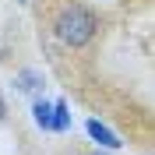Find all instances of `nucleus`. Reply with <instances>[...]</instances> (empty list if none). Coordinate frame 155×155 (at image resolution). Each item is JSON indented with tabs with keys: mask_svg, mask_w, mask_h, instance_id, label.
<instances>
[{
	"mask_svg": "<svg viewBox=\"0 0 155 155\" xmlns=\"http://www.w3.org/2000/svg\"><path fill=\"white\" fill-rule=\"evenodd\" d=\"M85 130H88V137H92L99 148H109V152H116V148L124 145V141L116 137V130H113V127H106L102 120H95V116H92V120L85 124Z\"/></svg>",
	"mask_w": 155,
	"mask_h": 155,
	"instance_id": "nucleus-2",
	"label": "nucleus"
},
{
	"mask_svg": "<svg viewBox=\"0 0 155 155\" xmlns=\"http://www.w3.org/2000/svg\"><path fill=\"white\" fill-rule=\"evenodd\" d=\"M21 4H28V0H21Z\"/></svg>",
	"mask_w": 155,
	"mask_h": 155,
	"instance_id": "nucleus-8",
	"label": "nucleus"
},
{
	"mask_svg": "<svg viewBox=\"0 0 155 155\" xmlns=\"http://www.w3.org/2000/svg\"><path fill=\"white\" fill-rule=\"evenodd\" d=\"M32 120H35V127H42V130H53V102L35 99V106H32Z\"/></svg>",
	"mask_w": 155,
	"mask_h": 155,
	"instance_id": "nucleus-3",
	"label": "nucleus"
},
{
	"mask_svg": "<svg viewBox=\"0 0 155 155\" xmlns=\"http://www.w3.org/2000/svg\"><path fill=\"white\" fill-rule=\"evenodd\" d=\"M95 155H106V152H95Z\"/></svg>",
	"mask_w": 155,
	"mask_h": 155,
	"instance_id": "nucleus-7",
	"label": "nucleus"
},
{
	"mask_svg": "<svg viewBox=\"0 0 155 155\" xmlns=\"http://www.w3.org/2000/svg\"><path fill=\"white\" fill-rule=\"evenodd\" d=\"M4 116H7V102H4V99H0V120H4Z\"/></svg>",
	"mask_w": 155,
	"mask_h": 155,
	"instance_id": "nucleus-6",
	"label": "nucleus"
},
{
	"mask_svg": "<svg viewBox=\"0 0 155 155\" xmlns=\"http://www.w3.org/2000/svg\"><path fill=\"white\" fill-rule=\"evenodd\" d=\"M14 81H18V88H21V92H39V88L46 85L39 71H21V74L14 78Z\"/></svg>",
	"mask_w": 155,
	"mask_h": 155,
	"instance_id": "nucleus-5",
	"label": "nucleus"
},
{
	"mask_svg": "<svg viewBox=\"0 0 155 155\" xmlns=\"http://www.w3.org/2000/svg\"><path fill=\"white\" fill-rule=\"evenodd\" d=\"M57 39L64 42V46H85L88 39L95 35V14L88 7H81V4H71V7L60 11V18H57Z\"/></svg>",
	"mask_w": 155,
	"mask_h": 155,
	"instance_id": "nucleus-1",
	"label": "nucleus"
},
{
	"mask_svg": "<svg viewBox=\"0 0 155 155\" xmlns=\"http://www.w3.org/2000/svg\"><path fill=\"white\" fill-rule=\"evenodd\" d=\"M71 130V109L64 99H57L53 102V134H67Z\"/></svg>",
	"mask_w": 155,
	"mask_h": 155,
	"instance_id": "nucleus-4",
	"label": "nucleus"
}]
</instances>
